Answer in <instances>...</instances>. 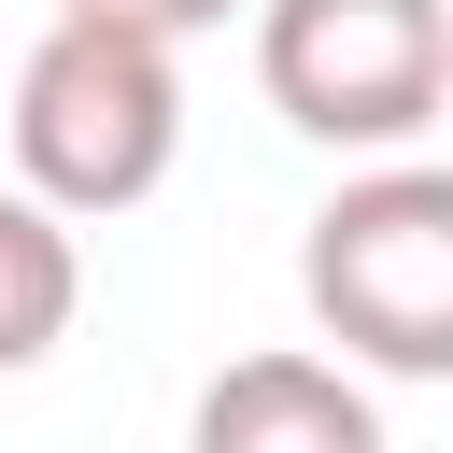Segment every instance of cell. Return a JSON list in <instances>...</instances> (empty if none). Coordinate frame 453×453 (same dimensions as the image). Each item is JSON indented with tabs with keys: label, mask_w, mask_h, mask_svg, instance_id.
Instances as JSON below:
<instances>
[{
	"label": "cell",
	"mask_w": 453,
	"mask_h": 453,
	"mask_svg": "<svg viewBox=\"0 0 453 453\" xmlns=\"http://www.w3.org/2000/svg\"><path fill=\"white\" fill-rule=\"evenodd\" d=\"M184 156V85H170V42L142 28H99V14H57L28 57H14V184L57 198V212H142Z\"/></svg>",
	"instance_id": "obj_1"
},
{
	"label": "cell",
	"mask_w": 453,
	"mask_h": 453,
	"mask_svg": "<svg viewBox=\"0 0 453 453\" xmlns=\"http://www.w3.org/2000/svg\"><path fill=\"white\" fill-rule=\"evenodd\" d=\"M311 326L382 382H453V170H354L297 241Z\"/></svg>",
	"instance_id": "obj_2"
},
{
	"label": "cell",
	"mask_w": 453,
	"mask_h": 453,
	"mask_svg": "<svg viewBox=\"0 0 453 453\" xmlns=\"http://www.w3.org/2000/svg\"><path fill=\"white\" fill-rule=\"evenodd\" d=\"M255 85L297 142L382 156L453 99V0H255Z\"/></svg>",
	"instance_id": "obj_3"
},
{
	"label": "cell",
	"mask_w": 453,
	"mask_h": 453,
	"mask_svg": "<svg viewBox=\"0 0 453 453\" xmlns=\"http://www.w3.org/2000/svg\"><path fill=\"white\" fill-rule=\"evenodd\" d=\"M184 453H382V411L354 382V354H241L198 382V425Z\"/></svg>",
	"instance_id": "obj_4"
},
{
	"label": "cell",
	"mask_w": 453,
	"mask_h": 453,
	"mask_svg": "<svg viewBox=\"0 0 453 453\" xmlns=\"http://www.w3.org/2000/svg\"><path fill=\"white\" fill-rule=\"evenodd\" d=\"M71 311H85L71 212H57V198H28V184H0V382H14V368H42V354L71 340Z\"/></svg>",
	"instance_id": "obj_5"
},
{
	"label": "cell",
	"mask_w": 453,
	"mask_h": 453,
	"mask_svg": "<svg viewBox=\"0 0 453 453\" xmlns=\"http://www.w3.org/2000/svg\"><path fill=\"white\" fill-rule=\"evenodd\" d=\"M57 14H99V28H142V42H198V28H226L241 0H57Z\"/></svg>",
	"instance_id": "obj_6"
}]
</instances>
